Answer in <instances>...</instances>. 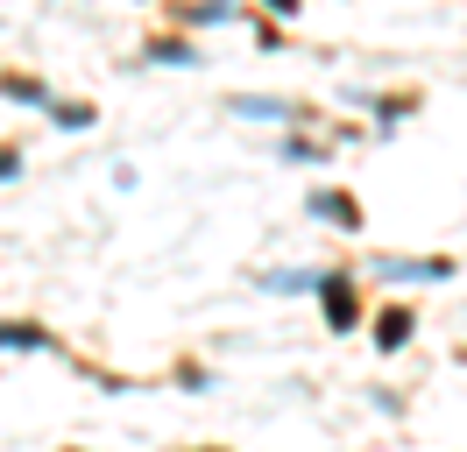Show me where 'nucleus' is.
Here are the masks:
<instances>
[{
	"mask_svg": "<svg viewBox=\"0 0 467 452\" xmlns=\"http://www.w3.org/2000/svg\"><path fill=\"white\" fill-rule=\"evenodd\" d=\"M404 339H410V318H404V311H389V318H382V346H404Z\"/></svg>",
	"mask_w": 467,
	"mask_h": 452,
	"instance_id": "f257e3e1",
	"label": "nucleus"
},
{
	"mask_svg": "<svg viewBox=\"0 0 467 452\" xmlns=\"http://www.w3.org/2000/svg\"><path fill=\"white\" fill-rule=\"evenodd\" d=\"M326 311H333V325H354V297H348V290H333V297H326Z\"/></svg>",
	"mask_w": 467,
	"mask_h": 452,
	"instance_id": "f03ea898",
	"label": "nucleus"
},
{
	"mask_svg": "<svg viewBox=\"0 0 467 452\" xmlns=\"http://www.w3.org/2000/svg\"><path fill=\"white\" fill-rule=\"evenodd\" d=\"M0 346H43V333H29V325H0Z\"/></svg>",
	"mask_w": 467,
	"mask_h": 452,
	"instance_id": "7ed1b4c3",
	"label": "nucleus"
},
{
	"mask_svg": "<svg viewBox=\"0 0 467 452\" xmlns=\"http://www.w3.org/2000/svg\"><path fill=\"white\" fill-rule=\"evenodd\" d=\"M269 7H291V0H269Z\"/></svg>",
	"mask_w": 467,
	"mask_h": 452,
	"instance_id": "20e7f679",
	"label": "nucleus"
}]
</instances>
